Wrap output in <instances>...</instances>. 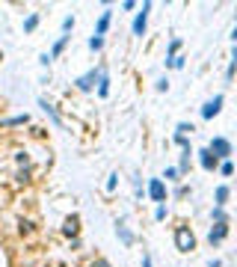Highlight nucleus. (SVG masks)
<instances>
[{
	"label": "nucleus",
	"mask_w": 237,
	"mask_h": 267,
	"mask_svg": "<svg viewBox=\"0 0 237 267\" xmlns=\"http://www.w3.org/2000/svg\"><path fill=\"white\" fill-rule=\"evenodd\" d=\"M216 172H219L222 178H231V175H234V164H231V161H219V164H216Z\"/></svg>",
	"instance_id": "aec40b11"
},
{
	"label": "nucleus",
	"mask_w": 237,
	"mask_h": 267,
	"mask_svg": "<svg viewBox=\"0 0 237 267\" xmlns=\"http://www.w3.org/2000/svg\"><path fill=\"white\" fill-rule=\"evenodd\" d=\"M231 232V223H210V232H207V240H210V246H219L225 237Z\"/></svg>",
	"instance_id": "0eeeda50"
},
{
	"label": "nucleus",
	"mask_w": 237,
	"mask_h": 267,
	"mask_svg": "<svg viewBox=\"0 0 237 267\" xmlns=\"http://www.w3.org/2000/svg\"><path fill=\"white\" fill-rule=\"evenodd\" d=\"M193 155L199 158V167H202L204 172H216V164H219V161H216V158H213V155L207 152V146H204V149H196Z\"/></svg>",
	"instance_id": "6e6552de"
},
{
	"label": "nucleus",
	"mask_w": 237,
	"mask_h": 267,
	"mask_svg": "<svg viewBox=\"0 0 237 267\" xmlns=\"http://www.w3.org/2000/svg\"><path fill=\"white\" fill-rule=\"evenodd\" d=\"M21 125H30V113H18V116H9V119H0V131L21 128Z\"/></svg>",
	"instance_id": "f8f14e48"
},
{
	"label": "nucleus",
	"mask_w": 237,
	"mask_h": 267,
	"mask_svg": "<svg viewBox=\"0 0 237 267\" xmlns=\"http://www.w3.org/2000/svg\"><path fill=\"white\" fill-rule=\"evenodd\" d=\"M116 237H119L125 246H134V240H136V234L128 229V223H125V220H116Z\"/></svg>",
	"instance_id": "4468645a"
},
{
	"label": "nucleus",
	"mask_w": 237,
	"mask_h": 267,
	"mask_svg": "<svg viewBox=\"0 0 237 267\" xmlns=\"http://www.w3.org/2000/svg\"><path fill=\"white\" fill-rule=\"evenodd\" d=\"M172 143H175V146H181V152H184V149H193V146H190V137H181V134H175V137H172Z\"/></svg>",
	"instance_id": "c756f323"
},
{
	"label": "nucleus",
	"mask_w": 237,
	"mask_h": 267,
	"mask_svg": "<svg viewBox=\"0 0 237 267\" xmlns=\"http://www.w3.org/2000/svg\"><path fill=\"white\" fill-rule=\"evenodd\" d=\"M163 184H178L181 181V175H178V169L175 167H166V172H163V178H160Z\"/></svg>",
	"instance_id": "4be33fe9"
},
{
	"label": "nucleus",
	"mask_w": 237,
	"mask_h": 267,
	"mask_svg": "<svg viewBox=\"0 0 237 267\" xmlns=\"http://www.w3.org/2000/svg\"><path fill=\"white\" fill-rule=\"evenodd\" d=\"M33 181V169H18L15 172V184H30Z\"/></svg>",
	"instance_id": "5701e85b"
},
{
	"label": "nucleus",
	"mask_w": 237,
	"mask_h": 267,
	"mask_svg": "<svg viewBox=\"0 0 237 267\" xmlns=\"http://www.w3.org/2000/svg\"><path fill=\"white\" fill-rule=\"evenodd\" d=\"M145 196L154 202V205H166V202H169V187H166L160 178H148V184H145Z\"/></svg>",
	"instance_id": "7ed1b4c3"
},
{
	"label": "nucleus",
	"mask_w": 237,
	"mask_h": 267,
	"mask_svg": "<svg viewBox=\"0 0 237 267\" xmlns=\"http://www.w3.org/2000/svg\"><path fill=\"white\" fill-rule=\"evenodd\" d=\"M86 267H113V264H110L107 258H101V255H98V258H89V261H86Z\"/></svg>",
	"instance_id": "72a5a7b5"
},
{
	"label": "nucleus",
	"mask_w": 237,
	"mask_h": 267,
	"mask_svg": "<svg viewBox=\"0 0 237 267\" xmlns=\"http://www.w3.org/2000/svg\"><path fill=\"white\" fill-rule=\"evenodd\" d=\"M116 187H119V172H110V175H107L104 190H107V193H116Z\"/></svg>",
	"instance_id": "b1692460"
},
{
	"label": "nucleus",
	"mask_w": 237,
	"mask_h": 267,
	"mask_svg": "<svg viewBox=\"0 0 237 267\" xmlns=\"http://www.w3.org/2000/svg\"><path fill=\"white\" fill-rule=\"evenodd\" d=\"M134 9H139L136 0H125V3H122V12H134Z\"/></svg>",
	"instance_id": "e433bc0d"
},
{
	"label": "nucleus",
	"mask_w": 237,
	"mask_h": 267,
	"mask_svg": "<svg viewBox=\"0 0 237 267\" xmlns=\"http://www.w3.org/2000/svg\"><path fill=\"white\" fill-rule=\"evenodd\" d=\"M39 107H42V113H45V116H48L57 128H63V125H66V122H63V116H60V110H57V107H54L48 98H39Z\"/></svg>",
	"instance_id": "9d476101"
},
{
	"label": "nucleus",
	"mask_w": 237,
	"mask_h": 267,
	"mask_svg": "<svg viewBox=\"0 0 237 267\" xmlns=\"http://www.w3.org/2000/svg\"><path fill=\"white\" fill-rule=\"evenodd\" d=\"M222 104H225V95H222V92H216L213 98H207V101H204V104H202V110H199V116H202L204 122H210L213 116H219V113H222Z\"/></svg>",
	"instance_id": "423d86ee"
},
{
	"label": "nucleus",
	"mask_w": 237,
	"mask_h": 267,
	"mask_svg": "<svg viewBox=\"0 0 237 267\" xmlns=\"http://www.w3.org/2000/svg\"><path fill=\"white\" fill-rule=\"evenodd\" d=\"M184 66H187V57L184 54H175L172 60H166V68H175V71H181Z\"/></svg>",
	"instance_id": "412c9836"
},
{
	"label": "nucleus",
	"mask_w": 237,
	"mask_h": 267,
	"mask_svg": "<svg viewBox=\"0 0 237 267\" xmlns=\"http://www.w3.org/2000/svg\"><path fill=\"white\" fill-rule=\"evenodd\" d=\"M142 267H154V261H151V255H148V252H142Z\"/></svg>",
	"instance_id": "ea45409f"
},
{
	"label": "nucleus",
	"mask_w": 237,
	"mask_h": 267,
	"mask_svg": "<svg viewBox=\"0 0 237 267\" xmlns=\"http://www.w3.org/2000/svg\"><path fill=\"white\" fill-rule=\"evenodd\" d=\"M63 234H66L68 240H71V237H80V217H77V214H71V217L63 220Z\"/></svg>",
	"instance_id": "ddd939ff"
},
{
	"label": "nucleus",
	"mask_w": 237,
	"mask_h": 267,
	"mask_svg": "<svg viewBox=\"0 0 237 267\" xmlns=\"http://www.w3.org/2000/svg\"><path fill=\"white\" fill-rule=\"evenodd\" d=\"M0 63H3V51H0Z\"/></svg>",
	"instance_id": "79ce46f5"
},
{
	"label": "nucleus",
	"mask_w": 237,
	"mask_h": 267,
	"mask_svg": "<svg viewBox=\"0 0 237 267\" xmlns=\"http://www.w3.org/2000/svg\"><path fill=\"white\" fill-rule=\"evenodd\" d=\"M154 89H157V92H166V89H169V80H166V77H160V80L154 83Z\"/></svg>",
	"instance_id": "4c0bfd02"
},
{
	"label": "nucleus",
	"mask_w": 237,
	"mask_h": 267,
	"mask_svg": "<svg viewBox=\"0 0 237 267\" xmlns=\"http://www.w3.org/2000/svg\"><path fill=\"white\" fill-rule=\"evenodd\" d=\"M71 30H74V15H66L63 18V36H68Z\"/></svg>",
	"instance_id": "473e14b6"
},
{
	"label": "nucleus",
	"mask_w": 237,
	"mask_h": 267,
	"mask_svg": "<svg viewBox=\"0 0 237 267\" xmlns=\"http://www.w3.org/2000/svg\"><path fill=\"white\" fill-rule=\"evenodd\" d=\"M39 21H42V15H39V12H30V15L24 18V33H33L36 27H39Z\"/></svg>",
	"instance_id": "6ab92c4d"
},
{
	"label": "nucleus",
	"mask_w": 237,
	"mask_h": 267,
	"mask_svg": "<svg viewBox=\"0 0 237 267\" xmlns=\"http://www.w3.org/2000/svg\"><path fill=\"white\" fill-rule=\"evenodd\" d=\"M39 63H42V66H45V68H51V63H54V60H51L48 54H42V57H39Z\"/></svg>",
	"instance_id": "58836bf2"
},
{
	"label": "nucleus",
	"mask_w": 237,
	"mask_h": 267,
	"mask_svg": "<svg viewBox=\"0 0 237 267\" xmlns=\"http://www.w3.org/2000/svg\"><path fill=\"white\" fill-rule=\"evenodd\" d=\"M172 237H175V249H178V252L187 255V252L196 249V234H193L190 226H175V234H172Z\"/></svg>",
	"instance_id": "f03ea898"
},
{
	"label": "nucleus",
	"mask_w": 237,
	"mask_h": 267,
	"mask_svg": "<svg viewBox=\"0 0 237 267\" xmlns=\"http://www.w3.org/2000/svg\"><path fill=\"white\" fill-rule=\"evenodd\" d=\"M15 164H18V169H30V155L27 152H15Z\"/></svg>",
	"instance_id": "bb28decb"
},
{
	"label": "nucleus",
	"mask_w": 237,
	"mask_h": 267,
	"mask_svg": "<svg viewBox=\"0 0 237 267\" xmlns=\"http://www.w3.org/2000/svg\"><path fill=\"white\" fill-rule=\"evenodd\" d=\"M166 217H169V208H166V205H157V208H154V220H157V223H163Z\"/></svg>",
	"instance_id": "7c9ffc66"
},
{
	"label": "nucleus",
	"mask_w": 237,
	"mask_h": 267,
	"mask_svg": "<svg viewBox=\"0 0 237 267\" xmlns=\"http://www.w3.org/2000/svg\"><path fill=\"white\" fill-rule=\"evenodd\" d=\"M187 193H190V187H184V184H178V187L172 190V196H175V199H184Z\"/></svg>",
	"instance_id": "f704fd0d"
},
{
	"label": "nucleus",
	"mask_w": 237,
	"mask_h": 267,
	"mask_svg": "<svg viewBox=\"0 0 237 267\" xmlns=\"http://www.w3.org/2000/svg\"><path fill=\"white\" fill-rule=\"evenodd\" d=\"M148 15H151V0H145V3L139 6V12L134 15V27H131V30H134L136 39H142L145 30H148Z\"/></svg>",
	"instance_id": "39448f33"
},
{
	"label": "nucleus",
	"mask_w": 237,
	"mask_h": 267,
	"mask_svg": "<svg viewBox=\"0 0 237 267\" xmlns=\"http://www.w3.org/2000/svg\"><path fill=\"white\" fill-rule=\"evenodd\" d=\"M89 51H95V54L104 51V39L101 36H89Z\"/></svg>",
	"instance_id": "c85d7f7f"
},
{
	"label": "nucleus",
	"mask_w": 237,
	"mask_h": 267,
	"mask_svg": "<svg viewBox=\"0 0 237 267\" xmlns=\"http://www.w3.org/2000/svg\"><path fill=\"white\" fill-rule=\"evenodd\" d=\"M21 234H33V220H21Z\"/></svg>",
	"instance_id": "c9c22d12"
},
{
	"label": "nucleus",
	"mask_w": 237,
	"mask_h": 267,
	"mask_svg": "<svg viewBox=\"0 0 237 267\" xmlns=\"http://www.w3.org/2000/svg\"><path fill=\"white\" fill-rule=\"evenodd\" d=\"M110 71H107V66H101V74H98V86H95V95L98 98H107L110 95Z\"/></svg>",
	"instance_id": "2eb2a0df"
},
{
	"label": "nucleus",
	"mask_w": 237,
	"mask_h": 267,
	"mask_svg": "<svg viewBox=\"0 0 237 267\" xmlns=\"http://www.w3.org/2000/svg\"><path fill=\"white\" fill-rule=\"evenodd\" d=\"M178 51H181V39L175 36V39H169V48H166V60H172V57H175Z\"/></svg>",
	"instance_id": "cd10ccee"
},
{
	"label": "nucleus",
	"mask_w": 237,
	"mask_h": 267,
	"mask_svg": "<svg viewBox=\"0 0 237 267\" xmlns=\"http://www.w3.org/2000/svg\"><path fill=\"white\" fill-rule=\"evenodd\" d=\"M207 152H210L216 161H231V155H234V146H231V140H228V137H210V143H207Z\"/></svg>",
	"instance_id": "f257e3e1"
},
{
	"label": "nucleus",
	"mask_w": 237,
	"mask_h": 267,
	"mask_svg": "<svg viewBox=\"0 0 237 267\" xmlns=\"http://www.w3.org/2000/svg\"><path fill=\"white\" fill-rule=\"evenodd\" d=\"M193 131H196L193 122H178V125H175V134H181V137H190Z\"/></svg>",
	"instance_id": "393cba45"
},
{
	"label": "nucleus",
	"mask_w": 237,
	"mask_h": 267,
	"mask_svg": "<svg viewBox=\"0 0 237 267\" xmlns=\"http://www.w3.org/2000/svg\"><path fill=\"white\" fill-rule=\"evenodd\" d=\"M131 184H134L136 202H142V196H145V187H142V181H139V175H131Z\"/></svg>",
	"instance_id": "a878e982"
},
{
	"label": "nucleus",
	"mask_w": 237,
	"mask_h": 267,
	"mask_svg": "<svg viewBox=\"0 0 237 267\" xmlns=\"http://www.w3.org/2000/svg\"><path fill=\"white\" fill-rule=\"evenodd\" d=\"M190 164H193V149H184V152H181V158H178V167H175L181 178L190 172Z\"/></svg>",
	"instance_id": "dca6fc26"
},
{
	"label": "nucleus",
	"mask_w": 237,
	"mask_h": 267,
	"mask_svg": "<svg viewBox=\"0 0 237 267\" xmlns=\"http://www.w3.org/2000/svg\"><path fill=\"white\" fill-rule=\"evenodd\" d=\"M234 68H237V57L231 54V63H228V68H225V83H231V80H234Z\"/></svg>",
	"instance_id": "2f4dec72"
},
{
	"label": "nucleus",
	"mask_w": 237,
	"mask_h": 267,
	"mask_svg": "<svg viewBox=\"0 0 237 267\" xmlns=\"http://www.w3.org/2000/svg\"><path fill=\"white\" fill-rule=\"evenodd\" d=\"M231 199V187L222 181V184H216V190H213V208H225Z\"/></svg>",
	"instance_id": "9b49d317"
},
{
	"label": "nucleus",
	"mask_w": 237,
	"mask_h": 267,
	"mask_svg": "<svg viewBox=\"0 0 237 267\" xmlns=\"http://www.w3.org/2000/svg\"><path fill=\"white\" fill-rule=\"evenodd\" d=\"M68 42H71V36H60V39H57V42L51 45V51H48V57H51V60H57V57H60V54H63V51H66V48H68Z\"/></svg>",
	"instance_id": "f3484780"
},
{
	"label": "nucleus",
	"mask_w": 237,
	"mask_h": 267,
	"mask_svg": "<svg viewBox=\"0 0 237 267\" xmlns=\"http://www.w3.org/2000/svg\"><path fill=\"white\" fill-rule=\"evenodd\" d=\"M110 24H113V9L110 6H104V12L98 15V21H95V33L92 36H107V30H110Z\"/></svg>",
	"instance_id": "1a4fd4ad"
},
{
	"label": "nucleus",
	"mask_w": 237,
	"mask_h": 267,
	"mask_svg": "<svg viewBox=\"0 0 237 267\" xmlns=\"http://www.w3.org/2000/svg\"><path fill=\"white\" fill-rule=\"evenodd\" d=\"M98 74H101V66L83 71V74L74 80V89H77V92H86V95H89V92H95V86H98Z\"/></svg>",
	"instance_id": "20e7f679"
},
{
	"label": "nucleus",
	"mask_w": 237,
	"mask_h": 267,
	"mask_svg": "<svg viewBox=\"0 0 237 267\" xmlns=\"http://www.w3.org/2000/svg\"><path fill=\"white\" fill-rule=\"evenodd\" d=\"M207 267H222V261H219V258H210V264Z\"/></svg>",
	"instance_id": "a19ab883"
},
{
	"label": "nucleus",
	"mask_w": 237,
	"mask_h": 267,
	"mask_svg": "<svg viewBox=\"0 0 237 267\" xmlns=\"http://www.w3.org/2000/svg\"><path fill=\"white\" fill-rule=\"evenodd\" d=\"M210 223H231V217H228L225 208H213L210 211Z\"/></svg>",
	"instance_id": "a211bd4d"
}]
</instances>
